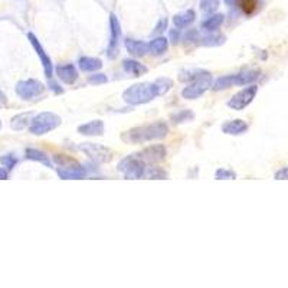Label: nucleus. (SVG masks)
Here are the masks:
<instances>
[{
  "instance_id": "nucleus-9",
  "label": "nucleus",
  "mask_w": 288,
  "mask_h": 288,
  "mask_svg": "<svg viewBox=\"0 0 288 288\" xmlns=\"http://www.w3.org/2000/svg\"><path fill=\"white\" fill-rule=\"evenodd\" d=\"M137 156L146 163H160L166 159V149L161 144H154V146L146 147Z\"/></svg>"
},
{
  "instance_id": "nucleus-33",
  "label": "nucleus",
  "mask_w": 288,
  "mask_h": 288,
  "mask_svg": "<svg viewBox=\"0 0 288 288\" xmlns=\"http://www.w3.org/2000/svg\"><path fill=\"white\" fill-rule=\"evenodd\" d=\"M236 176L234 172H231V170H227V169H219L218 172H216V179H225V180H231V179H235Z\"/></svg>"
},
{
  "instance_id": "nucleus-24",
  "label": "nucleus",
  "mask_w": 288,
  "mask_h": 288,
  "mask_svg": "<svg viewBox=\"0 0 288 288\" xmlns=\"http://www.w3.org/2000/svg\"><path fill=\"white\" fill-rule=\"evenodd\" d=\"M26 157L31 160H35V161H39V163H44L46 166H51V160L46 156V153L36 150V149H28L26 150Z\"/></svg>"
},
{
  "instance_id": "nucleus-16",
  "label": "nucleus",
  "mask_w": 288,
  "mask_h": 288,
  "mask_svg": "<svg viewBox=\"0 0 288 288\" xmlns=\"http://www.w3.org/2000/svg\"><path fill=\"white\" fill-rule=\"evenodd\" d=\"M195 19H196V13L192 9H189V10H184L182 13L176 15L173 17V23H175L176 28L183 29V28H188L189 25L195 22Z\"/></svg>"
},
{
  "instance_id": "nucleus-5",
  "label": "nucleus",
  "mask_w": 288,
  "mask_h": 288,
  "mask_svg": "<svg viewBox=\"0 0 288 288\" xmlns=\"http://www.w3.org/2000/svg\"><path fill=\"white\" fill-rule=\"evenodd\" d=\"M118 170L126 179H140L144 176V161L137 154L127 156L118 163Z\"/></svg>"
},
{
  "instance_id": "nucleus-28",
  "label": "nucleus",
  "mask_w": 288,
  "mask_h": 288,
  "mask_svg": "<svg viewBox=\"0 0 288 288\" xmlns=\"http://www.w3.org/2000/svg\"><path fill=\"white\" fill-rule=\"evenodd\" d=\"M239 6L246 15H251L257 9V0H239Z\"/></svg>"
},
{
  "instance_id": "nucleus-36",
  "label": "nucleus",
  "mask_w": 288,
  "mask_h": 288,
  "mask_svg": "<svg viewBox=\"0 0 288 288\" xmlns=\"http://www.w3.org/2000/svg\"><path fill=\"white\" fill-rule=\"evenodd\" d=\"M6 179H8V172L0 167V180H6Z\"/></svg>"
},
{
  "instance_id": "nucleus-23",
  "label": "nucleus",
  "mask_w": 288,
  "mask_h": 288,
  "mask_svg": "<svg viewBox=\"0 0 288 288\" xmlns=\"http://www.w3.org/2000/svg\"><path fill=\"white\" fill-rule=\"evenodd\" d=\"M31 113H26V114H19V115H16V117H13L12 118V121H10V126H12V129L13 130H23L28 127V124H29V121H32V120H29L31 118Z\"/></svg>"
},
{
  "instance_id": "nucleus-3",
  "label": "nucleus",
  "mask_w": 288,
  "mask_h": 288,
  "mask_svg": "<svg viewBox=\"0 0 288 288\" xmlns=\"http://www.w3.org/2000/svg\"><path fill=\"white\" fill-rule=\"evenodd\" d=\"M61 126V117L53 113L38 114L31 122V133L35 136H42Z\"/></svg>"
},
{
  "instance_id": "nucleus-37",
  "label": "nucleus",
  "mask_w": 288,
  "mask_h": 288,
  "mask_svg": "<svg viewBox=\"0 0 288 288\" xmlns=\"http://www.w3.org/2000/svg\"><path fill=\"white\" fill-rule=\"evenodd\" d=\"M6 102H8V98H6V95H5L3 92L0 91V107L5 106Z\"/></svg>"
},
{
  "instance_id": "nucleus-29",
  "label": "nucleus",
  "mask_w": 288,
  "mask_h": 288,
  "mask_svg": "<svg viewBox=\"0 0 288 288\" xmlns=\"http://www.w3.org/2000/svg\"><path fill=\"white\" fill-rule=\"evenodd\" d=\"M156 84H157V87H159L160 95H163V94H166V92L172 88L173 81H172V79H169V78H160V79L156 81Z\"/></svg>"
},
{
  "instance_id": "nucleus-34",
  "label": "nucleus",
  "mask_w": 288,
  "mask_h": 288,
  "mask_svg": "<svg viewBox=\"0 0 288 288\" xmlns=\"http://www.w3.org/2000/svg\"><path fill=\"white\" fill-rule=\"evenodd\" d=\"M90 84H95V85H99V84H106L108 79L104 74H95V75L90 76Z\"/></svg>"
},
{
  "instance_id": "nucleus-26",
  "label": "nucleus",
  "mask_w": 288,
  "mask_h": 288,
  "mask_svg": "<svg viewBox=\"0 0 288 288\" xmlns=\"http://www.w3.org/2000/svg\"><path fill=\"white\" fill-rule=\"evenodd\" d=\"M219 3L220 0H202V2H200V9H202L205 13L211 15V13H213V12L218 10Z\"/></svg>"
},
{
  "instance_id": "nucleus-8",
  "label": "nucleus",
  "mask_w": 288,
  "mask_h": 288,
  "mask_svg": "<svg viewBox=\"0 0 288 288\" xmlns=\"http://www.w3.org/2000/svg\"><path fill=\"white\" fill-rule=\"evenodd\" d=\"M79 149L85 154H88L92 160L99 161V163H108L113 159V152L110 149H107L101 144H92V143H84L79 146Z\"/></svg>"
},
{
  "instance_id": "nucleus-4",
  "label": "nucleus",
  "mask_w": 288,
  "mask_h": 288,
  "mask_svg": "<svg viewBox=\"0 0 288 288\" xmlns=\"http://www.w3.org/2000/svg\"><path fill=\"white\" fill-rule=\"evenodd\" d=\"M212 87V75L209 72H200L199 75L192 81L190 85H188L182 91L183 98L186 99H196L200 95H203L209 88Z\"/></svg>"
},
{
  "instance_id": "nucleus-11",
  "label": "nucleus",
  "mask_w": 288,
  "mask_h": 288,
  "mask_svg": "<svg viewBox=\"0 0 288 288\" xmlns=\"http://www.w3.org/2000/svg\"><path fill=\"white\" fill-rule=\"evenodd\" d=\"M56 74H58V78L61 79L62 83L65 84H74L76 81V78H78V71H76V68L72 64L59 65L56 68Z\"/></svg>"
},
{
  "instance_id": "nucleus-15",
  "label": "nucleus",
  "mask_w": 288,
  "mask_h": 288,
  "mask_svg": "<svg viewBox=\"0 0 288 288\" xmlns=\"http://www.w3.org/2000/svg\"><path fill=\"white\" fill-rule=\"evenodd\" d=\"M110 28H111V42H110V55L113 56L114 49L118 44V39L121 36V29H120V22L115 17V15L110 16Z\"/></svg>"
},
{
  "instance_id": "nucleus-2",
  "label": "nucleus",
  "mask_w": 288,
  "mask_h": 288,
  "mask_svg": "<svg viewBox=\"0 0 288 288\" xmlns=\"http://www.w3.org/2000/svg\"><path fill=\"white\" fill-rule=\"evenodd\" d=\"M160 95L159 87L156 83H140L127 88L122 92V99L130 106H140L150 102Z\"/></svg>"
},
{
  "instance_id": "nucleus-32",
  "label": "nucleus",
  "mask_w": 288,
  "mask_h": 288,
  "mask_svg": "<svg viewBox=\"0 0 288 288\" xmlns=\"http://www.w3.org/2000/svg\"><path fill=\"white\" fill-rule=\"evenodd\" d=\"M0 163H2L3 166L6 167L8 170H12V169L16 166V163H17V159H16L15 156H12V154H8V156H3V157H0Z\"/></svg>"
},
{
  "instance_id": "nucleus-22",
  "label": "nucleus",
  "mask_w": 288,
  "mask_h": 288,
  "mask_svg": "<svg viewBox=\"0 0 288 288\" xmlns=\"http://www.w3.org/2000/svg\"><path fill=\"white\" fill-rule=\"evenodd\" d=\"M169 48V42H167L166 38L163 36H159V38L153 39L150 42V52L154 53V55H161L164 53Z\"/></svg>"
},
{
  "instance_id": "nucleus-12",
  "label": "nucleus",
  "mask_w": 288,
  "mask_h": 288,
  "mask_svg": "<svg viewBox=\"0 0 288 288\" xmlns=\"http://www.w3.org/2000/svg\"><path fill=\"white\" fill-rule=\"evenodd\" d=\"M127 51L134 56H144L150 52V44L144 42V40H136V39H129L126 42Z\"/></svg>"
},
{
  "instance_id": "nucleus-7",
  "label": "nucleus",
  "mask_w": 288,
  "mask_h": 288,
  "mask_svg": "<svg viewBox=\"0 0 288 288\" xmlns=\"http://www.w3.org/2000/svg\"><path fill=\"white\" fill-rule=\"evenodd\" d=\"M45 90L44 84L38 79H26L16 85V94L22 99H33L39 97Z\"/></svg>"
},
{
  "instance_id": "nucleus-18",
  "label": "nucleus",
  "mask_w": 288,
  "mask_h": 288,
  "mask_svg": "<svg viewBox=\"0 0 288 288\" xmlns=\"http://www.w3.org/2000/svg\"><path fill=\"white\" fill-rule=\"evenodd\" d=\"M58 175H59L61 179H65V180H68V179H83L84 176H85V172L78 164V166L74 167H62V169H58Z\"/></svg>"
},
{
  "instance_id": "nucleus-10",
  "label": "nucleus",
  "mask_w": 288,
  "mask_h": 288,
  "mask_svg": "<svg viewBox=\"0 0 288 288\" xmlns=\"http://www.w3.org/2000/svg\"><path fill=\"white\" fill-rule=\"evenodd\" d=\"M28 38H29V40H31L32 46H33V49L36 51V53H38V56L40 58V62H42V65H44V69H45V74L48 78H51L52 76V61H51V58L46 55V52L44 51V48H42V45L39 44L38 38L33 35V33H28Z\"/></svg>"
},
{
  "instance_id": "nucleus-13",
  "label": "nucleus",
  "mask_w": 288,
  "mask_h": 288,
  "mask_svg": "<svg viewBox=\"0 0 288 288\" xmlns=\"http://www.w3.org/2000/svg\"><path fill=\"white\" fill-rule=\"evenodd\" d=\"M78 131L84 136H102L104 133V122L101 120H94V121L87 122L78 127Z\"/></svg>"
},
{
  "instance_id": "nucleus-38",
  "label": "nucleus",
  "mask_w": 288,
  "mask_h": 288,
  "mask_svg": "<svg viewBox=\"0 0 288 288\" xmlns=\"http://www.w3.org/2000/svg\"><path fill=\"white\" fill-rule=\"evenodd\" d=\"M223 2H225L227 5H229V6H231V5H234V2H235V0H223Z\"/></svg>"
},
{
  "instance_id": "nucleus-6",
  "label": "nucleus",
  "mask_w": 288,
  "mask_h": 288,
  "mask_svg": "<svg viewBox=\"0 0 288 288\" xmlns=\"http://www.w3.org/2000/svg\"><path fill=\"white\" fill-rule=\"evenodd\" d=\"M258 92V87L257 85H252L251 84L250 87L243 88L241 91H238L235 95H232L231 99L228 101V107H231L232 110H236V111H241L245 107H248L254 101L255 95Z\"/></svg>"
},
{
  "instance_id": "nucleus-19",
  "label": "nucleus",
  "mask_w": 288,
  "mask_h": 288,
  "mask_svg": "<svg viewBox=\"0 0 288 288\" xmlns=\"http://www.w3.org/2000/svg\"><path fill=\"white\" fill-rule=\"evenodd\" d=\"M79 68L85 72H95L98 69L102 68V62L98 58H92V56H83L79 59Z\"/></svg>"
},
{
  "instance_id": "nucleus-1",
  "label": "nucleus",
  "mask_w": 288,
  "mask_h": 288,
  "mask_svg": "<svg viewBox=\"0 0 288 288\" xmlns=\"http://www.w3.org/2000/svg\"><path fill=\"white\" fill-rule=\"evenodd\" d=\"M169 134V127L164 121H156L146 126H138L126 131L121 136L122 141L131 144H143L146 141L161 140Z\"/></svg>"
},
{
  "instance_id": "nucleus-21",
  "label": "nucleus",
  "mask_w": 288,
  "mask_h": 288,
  "mask_svg": "<svg viewBox=\"0 0 288 288\" xmlns=\"http://www.w3.org/2000/svg\"><path fill=\"white\" fill-rule=\"evenodd\" d=\"M122 67H124V69H126L129 74H131V75L134 76H138L141 75V74H144V72H147V68H146L144 65H141L140 62L137 61H131V59H126V61L122 62Z\"/></svg>"
},
{
  "instance_id": "nucleus-25",
  "label": "nucleus",
  "mask_w": 288,
  "mask_h": 288,
  "mask_svg": "<svg viewBox=\"0 0 288 288\" xmlns=\"http://www.w3.org/2000/svg\"><path fill=\"white\" fill-rule=\"evenodd\" d=\"M235 85V81H234V75H227L222 76L219 79H216L215 84L212 85V88L215 91H219V90H227L229 87Z\"/></svg>"
},
{
  "instance_id": "nucleus-31",
  "label": "nucleus",
  "mask_w": 288,
  "mask_h": 288,
  "mask_svg": "<svg viewBox=\"0 0 288 288\" xmlns=\"http://www.w3.org/2000/svg\"><path fill=\"white\" fill-rule=\"evenodd\" d=\"M144 176L146 177H149V179H164L166 177V173L163 172V170H160V169H153V167H150L147 172H144Z\"/></svg>"
},
{
  "instance_id": "nucleus-39",
  "label": "nucleus",
  "mask_w": 288,
  "mask_h": 288,
  "mask_svg": "<svg viewBox=\"0 0 288 288\" xmlns=\"http://www.w3.org/2000/svg\"><path fill=\"white\" fill-rule=\"evenodd\" d=\"M0 129H2V121H0Z\"/></svg>"
},
{
  "instance_id": "nucleus-17",
  "label": "nucleus",
  "mask_w": 288,
  "mask_h": 288,
  "mask_svg": "<svg viewBox=\"0 0 288 288\" xmlns=\"http://www.w3.org/2000/svg\"><path fill=\"white\" fill-rule=\"evenodd\" d=\"M258 78H259V71L246 69V71L239 72L238 75H234V81H235V85H250L254 81H257Z\"/></svg>"
},
{
  "instance_id": "nucleus-30",
  "label": "nucleus",
  "mask_w": 288,
  "mask_h": 288,
  "mask_svg": "<svg viewBox=\"0 0 288 288\" xmlns=\"http://www.w3.org/2000/svg\"><path fill=\"white\" fill-rule=\"evenodd\" d=\"M172 118H173V121L175 122L189 121V120L193 118V113H192V111H188V110H184V111H180V113L175 114Z\"/></svg>"
},
{
  "instance_id": "nucleus-14",
  "label": "nucleus",
  "mask_w": 288,
  "mask_h": 288,
  "mask_svg": "<svg viewBox=\"0 0 288 288\" xmlns=\"http://www.w3.org/2000/svg\"><path fill=\"white\" fill-rule=\"evenodd\" d=\"M248 130V126L243 120H232V121H227L222 126V131L225 134H231V136H239Z\"/></svg>"
},
{
  "instance_id": "nucleus-35",
  "label": "nucleus",
  "mask_w": 288,
  "mask_h": 288,
  "mask_svg": "<svg viewBox=\"0 0 288 288\" xmlns=\"http://www.w3.org/2000/svg\"><path fill=\"white\" fill-rule=\"evenodd\" d=\"M275 180H288V167H284L275 173Z\"/></svg>"
},
{
  "instance_id": "nucleus-27",
  "label": "nucleus",
  "mask_w": 288,
  "mask_h": 288,
  "mask_svg": "<svg viewBox=\"0 0 288 288\" xmlns=\"http://www.w3.org/2000/svg\"><path fill=\"white\" fill-rule=\"evenodd\" d=\"M203 42V45L206 46H216V45H220V44H223L225 42V36H222V35H209V36H205V38L202 39Z\"/></svg>"
},
{
  "instance_id": "nucleus-20",
  "label": "nucleus",
  "mask_w": 288,
  "mask_h": 288,
  "mask_svg": "<svg viewBox=\"0 0 288 288\" xmlns=\"http://www.w3.org/2000/svg\"><path fill=\"white\" fill-rule=\"evenodd\" d=\"M223 23V15H213L209 19H206L205 22L202 23V29H205L206 32H216L220 28V25Z\"/></svg>"
}]
</instances>
